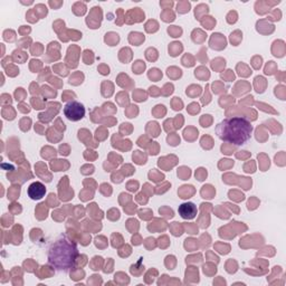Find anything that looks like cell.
<instances>
[{"mask_svg":"<svg viewBox=\"0 0 286 286\" xmlns=\"http://www.w3.org/2000/svg\"><path fill=\"white\" fill-rule=\"evenodd\" d=\"M182 107H183V103L181 99H179V97H174V99L172 101V109L176 111H180Z\"/></svg>","mask_w":286,"mask_h":286,"instance_id":"obj_24","label":"cell"},{"mask_svg":"<svg viewBox=\"0 0 286 286\" xmlns=\"http://www.w3.org/2000/svg\"><path fill=\"white\" fill-rule=\"evenodd\" d=\"M182 49H183L182 44L178 43V41H174V43H171L170 46H169V54H170L172 57H176L179 55L180 51H182Z\"/></svg>","mask_w":286,"mask_h":286,"instance_id":"obj_6","label":"cell"},{"mask_svg":"<svg viewBox=\"0 0 286 286\" xmlns=\"http://www.w3.org/2000/svg\"><path fill=\"white\" fill-rule=\"evenodd\" d=\"M253 125L246 118L234 116L220 122L216 128V133L219 139L229 144L243 145L251 137Z\"/></svg>","mask_w":286,"mask_h":286,"instance_id":"obj_1","label":"cell"},{"mask_svg":"<svg viewBox=\"0 0 286 286\" xmlns=\"http://www.w3.org/2000/svg\"><path fill=\"white\" fill-rule=\"evenodd\" d=\"M190 9L189 2H179L178 3V11L179 12H187Z\"/></svg>","mask_w":286,"mask_h":286,"instance_id":"obj_26","label":"cell"},{"mask_svg":"<svg viewBox=\"0 0 286 286\" xmlns=\"http://www.w3.org/2000/svg\"><path fill=\"white\" fill-rule=\"evenodd\" d=\"M205 18H206L205 22L200 20L201 24H202V26H205V28H207V29H212L214 26L216 25V20H215L212 17H205Z\"/></svg>","mask_w":286,"mask_h":286,"instance_id":"obj_18","label":"cell"},{"mask_svg":"<svg viewBox=\"0 0 286 286\" xmlns=\"http://www.w3.org/2000/svg\"><path fill=\"white\" fill-rule=\"evenodd\" d=\"M215 193H216L215 189L211 187V186H209V185L202 187V190H201V195H202V198H205V199H211V198H214Z\"/></svg>","mask_w":286,"mask_h":286,"instance_id":"obj_7","label":"cell"},{"mask_svg":"<svg viewBox=\"0 0 286 286\" xmlns=\"http://www.w3.org/2000/svg\"><path fill=\"white\" fill-rule=\"evenodd\" d=\"M133 99L137 102H142L147 99V93L143 91H135L133 92Z\"/></svg>","mask_w":286,"mask_h":286,"instance_id":"obj_20","label":"cell"},{"mask_svg":"<svg viewBox=\"0 0 286 286\" xmlns=\"http://www.w3.org/2000/svg\"><path fill=\"white\" fill-rule=\"evenodd\" d=\"M18 107H19V110L22 111V112H24V113H26V112L28 113V112H29V111H30V109H25V107H29V106H28V105H26V104H25V103H20Z\"/></svg>","mask_w":286,"mask_h":286,"instance_id":"obj_40","label":"cell"},{"mask_svg":"<svg viewBox=\"0 0 286 286\" xmlns=\"http://www.w3.org/2000/svg\"><path fill=\"white\" fill-rule=\"evenodd\" d=\"M168 142H169V144L170 145L176 147V145H178L180 143V138L178 137V135H176V133L170 134V135L168 137Z\"/></svg>","mask_w":286,"mask_h":286,"instance_id":"obj_21","label":"cell"},{"mask_svg":"<svg viewBox=\"0 0 286 286\" xmlns=\"http://www.w3.org/2000/svg\"><path fill=\"white\" fill-rule=\"evenodd\" d=\"M221 78L222 80H227V82H231V80H235V75H234L233 70H228L226 74H221Z\"/></svg>","mask_w":286,"mask_h":286,"instance_id":"obj_29","label":"cell"},{"mask_svg":"<svg viewBox=\"0 0 286 286\" xmlns=\"http://www.w3.org/2000/svg\"><path fill=\"white\" fill-rule=\"evenodd\" d=\"M32 104L34 105V109H35V110H41V109H44V107H45L43 103H40L39 99H35V97H34V99H32Z\"/></svg>","mask_w":286,"mask_h":286,"instance_id":"obj_32","label":"cell"},{"mask_svg":"<svg viewBox=\"0 0 286 286\" xmlns=\"http://www.w3.org/2000/svg\"><path fill=\"white\" fill-rule=\"evenodd\" d=\"M149 92H150V94H151V95H153V96H158L159 94L161 93L160 90H159L157 86H151V87L149 88Z\"/></svg>","mask_w":286,"mask_h":286,"instance_id":"obj_37","label":"cell"},{"mask_svg":"<svg viewBox=\"0 0 286 286\" xmlns=\"http://www.w3.org/2000/svg\"><path fill=\"white\" fill-rule=\"evenodd\" d=\"M227 22L229 24H235L237 22V12L236 11H230L227 16Z\"/></svg>","mask_w":286,"mask_h":286,"instance_id":"obj_31","label":"cell"},{"mask_svg":"<svg viewBox=\"0 0 286 286\" xmlns=\"http://www.w3.org/2000/svg\"><path fill=\"white\" fill-rule=\"evenodd\" d=\"M119 40H120V37L115 32H110L105 35V43H107L110 46H114L115 44H118Z\"/></svg>","mask_w":286,"mask_h":286,"instance_id":"obj_8","label":"cell"},{"mask_svg":"<svg viewBox=\"0 0 286 286\" xmlns=\"http://www.w3.org/2000/svg\"><path fill=\"white\" fill-rule=\"evenodd\" d=\"M275 65H274V62H268L267 66H266V68H265V74L267 75H272L273 73H272V67H274Z\"/></svg>","mask_w":286,"mask_h":286,"instance_id":"obj_38","label":"cell"},{"mask_svg":"<svg viewBox=\"0 0 286 286\" xmlns=\"http://www.w3.org/2000/svg\"><path fill=\"white\" fill-rule=\"evenodd\" d=\"M174 224V226H176V229L174 230H172V234H173L174 236H180L182 234V227L179 225V222H173Z\"/></svg>","mask_w":286,"mask_h":286,"instance_id":"obj_35","label":"cell"},{"mask_svg":"<svg viewBox=\"0 0 286 286\" xmlns=\"http://www.w3.org/2000/svg\"><path fill=\"white\" fill-rule=\"evenodd\" d=\"M78 257V249L76 241L62 236L53 244L48 251V263L58 270H66L74 268Z\"/></svg>","mask_w":286,"mask_h":286,"instance_id":"obj_2","label":"cell"},{"mask_svg":"<svg viewBox=\"0 0 286 286\" xmlns=\"http://www.w3.org/2000/svg\"><path fill=\"white\" fill-rule=\"evenodd\" d=\"M25 95H26V93H25L24 88L19 87L16 90V92H15V97H16V101H22V99H25Z\"/></svg>","mask_w":286,"mask_h":286,"instance_id":"obj_25","label":"cell"},{"mask_svg":"<svg viewBox=\"0 0 286 286\" xmlns=\"http://www.w3.org/2000/svg\"><path fill=\"white\" fill-rule=\"evenodd\" d=\"M149 78L154 80V82H157V80H159L160 78H162V73H161L158 68H152V70H150V72H149Z\"/></svg>","mask_w":286,"mask_h":286,"instance_id":"obj_11","label":"cell"},{"mask_svg":"<svg viewBox=\"0 0 286 286\" xmlns=\"http://www.w3.org/2000/svg\"><path fill=\"white\" fill-rule=\"evenodd\" d=\"M133 160L135 161L138 164H144V163L147 162V155L143 154L141 151H134Z\"/></svg>","mask_w":286,"mask_h":286,"instance_id":"obj_9","label":"cell"},{"mask_svg":"<svg viewBox=\"0 0 286 286\" xmlns=\"http://www.w3.org/2000/svg\"><path fill=\"white\" fill-rule=\"evenodd\" d=\"M131 112H125L126 115H128V118H135V115L138 114V112H139V110H138V106L137 105H131Z\"/></svg>","mask_w":286,"mask_h":286,"instance_id":"obj_34","label":"cell"},{"mask_svg":"<svg viewBox=\"0 0 286 286\" xmlns=\"http://www.w3.org/2000/svg\"><path fill=\"white\" fill-rule=\"evenodd\" d=\"M188 111H189L191 114H196V113H198L199 111H200V106H199L198 103H191V104L189 105V107H188Z\"/></svg>","mask_w":286,"mask_h":286,"instance_id":"obj_30","label":"cell"},{"mask_svg":"<svg viewBox=\"0 0 286 286\" xmlns=\"http://www.w3.org/2000/svg\"><path fill=\"white\" fill-rule=\"evenodd\" d=\"M179 215L183 218V219H193L196 216H197V207H196L195 203L192 202H185L180 205L179 209Z\"/></svg>","mask_w":286,"mask_h":286,"instance_id":"obj_5","label":"cell"},{"mask_svg":"<svg viewBox=\"0 0 286 286\" xmlns=\"http://www.w3.org/2000/svg\"><path fill=\"white\" fill-rule=\"evenodd\" d=\"M9 209H10V211L12 212V214H19V212H22V207H20L19 203H16V202H13Z\"/></svg>","mask_w":286,"mask_h":286,"instance_id":"obj_33","label":"cell"},{"mask_svg":"<svg viewBox=\"0 0 286 286\" xmlns=\"http://www.w3.org/2000/svg\"><path fill=\"white\" fill-rule=\"evenodd\" d=\"M99 72H101V74H103V75H109V74H110V68H109L107 66H105V65H102V66H99Z\"/></svg>","mask_w":286,"mask_h":286,"instance_id":"obj_39","label":"cell"},{"mask_svg":"<svg viewBox=\"0 0 286 286\" xmlns=\"http://www.w3.org/2000/svg\"><path fill=\"white\" fill-rule=\"evenodd\" d=\"M149 178H150V180H152V181L159 182V181H161V180L164 179V176H163L162 173H159V172H157V170H155V169H153L152 171L149 173Z\"/></svg>","mask_w":286,"mask_h":286,"instance_id":"obj_15","label":"cell"},{"mask_svg":"<svg viewBox=\"0 0 286 286\" xmlns=\"http://www.w3.org/2000/svg\"><path fill=\"white\" fill-rule=\"evenodd\" d=\"M64 114L72 122H77L85 116V107L82 103L70 101L64 107Z\"/></svg>","mask_w":286,"mask_h":286,"instance_id":"obj_3","label":"cell"},{"mask_svg":"<svg viewBox=\"0 0 286 286\" xmlns=\"http://www.w3.org/2000/svg\"><path fill=\"white\" fill-rule=\"evenodd\" d=\"M196 178H197L199 181H203V180L207 178V171L203 168L198 169V170L196 171Z\"/></svg>","mask_w":286,"mask_h":286,"instance_id":"obj_22","label":"cell"},{"mask_svg":"<svg viewBox=\"0 0 286 286\" xmlns=\"http://www.w3.org/2000/svg\"><path fill=\"white\" fill-rule=\"evenodd\" d=\"M59 153L62 155H68L70 154V148L67 145H61L59 147Z\"/></svg>","mask_w":286,"mask_h":286,"instance_id":"obj_36","label":"cell"},{"mask_svg":"<svg viewBox=\"0 0 286 286\" xmlns=\"http://www.w3.org/2000/svg\"><path fill=\"white\" fill-rule=\"evenodd\" d=\"M181 189H182V190H185V191H186L185 193H181V195H180V196H181L180 198H182V199L190 198V196H191L193 192H195V189H193L192 186H182Z\"/></svg>","mask_w":286,"mask_h":286,"instance_id":"obj_14","label":"cell"},{"mask_svg":"<svg viewBox=\"0 0 286 286\" xmlns=\"http://www.w3.org/2000/svg\"><path fill=\"white\" fill-rule=\"evenodd\" d=\"M122 243H123L122 236H120V237H119V239H116V234H113V235H112V246L114 247V248H116V247L120 246Z\"/></svg>","mask_w":286,"mask_h":286,"instance_id":"obj_28","label":"cell"},{"mask_svg":"<svg viewBox=\"0 0 286 286\" xmlns=\"http://www.w3.org/2000/svg\"><path fill=\"white\" fill-rule=\"evenodd\" d=\"M132 70H133V72L135 73V74H141V73H143V70H145L144 62H142V61H137V62L133 64Z\"/></svg>","mask_w":286,"mask_h":286,"instance_id":"obj_10","label":"cell"},{"mask_svg":"<svg viewBox=\"0 0 286 286\" xmlns=\"http://www.w3.org/2000/svg\"><path fill=\"white\" fill-rule=\"evenodd\" d=\"M132 243H133L134 245H140V244H141V238H140V236L134 235L133 237H132Z\"/></svg>","mask_w":286,"mask_h":286,"instance_id":"obj_41","label":"cell"},{"mask_svg":"<svg viewBox=\"0 0 286 286\" xmlns=\"http://www.w3.org/2000/svg\"><path fill=\"white\" fill-rule=\"evenodd\" d=\"M19 192H20V188L19 187H12L9 189L8 191V199L10 200H15L19 196Z\"/></svg>","mask_w":286,"mask_h":286,"instance_id":"obj_19","label":"cell"},{"mask_svg":"<svg viewBox=\"0 0 286 286\" xmlns=\"http://www.w3.org/2000/svg\"><path fill=\"white\" fill-rule=\"evenodd\" d=\"M162 19L164 20V22H173L174 19V15L172 11L170 10H166L164 12L162 13Z\"/></svg>","mask_w":286,"mask_h":286,"instance_id":"obj_23","label":"cell"},{"mask_svg":"<svg viewBox=\"0 0 286 286\" xmlns=\"http://www.w3.org/2000/svg\"><path fill=\"white\" fill-rule=\"evenodd\" d=\"M12 58H13L15 62L24 63L27 58V54L24 53V51H20V55H18V51H15L12 53Z\"/></svg>","mask_w":286,"mask_h":286,"instance_id":"obj_17","label":"cell"},{"mask_svg":"<svg viewBox=\"0 0 286 286\" xmlns=\"http://www.w3.org/2000/svg\"><path fill=\"white\" fill-rule=\"evenodd\" d=\"M126 188H128V190L132 191V192H135V191H138V189H139V182L133 181V180H132V181H130L128 183Z\"/></svg>","mask_w":286,"mask_h":286,"instance_id":"obj_27","label":"cell"},{"mask_svg":"<svg viewBox=\"0 0 286 286\" xmlns=\"http://www.w3.org/2000/svg\"><path fill=\"white\" fill-rule=\"evenodd\" d=\"M190 176H191V171H190L189 168L182 167V168H180V170H178V177H180L182 180L189 179Z\"/></svg>","mask_w":286,"mask_h":286,"instance_id":"obj_12","label":"cell"},{"mask_svg":"<svg viewBox=\"0 0 286 286\" xmlns=\"http://www.w3.org/2000/svg\"><path fill=\"white\" fill-rule=\"evenodd\" d=\"M168 32L171 35V37H180L182 34V29L178 26H171L168 28Z\"/></svg>","mask_w":286,"mask_h":286,"instance_id":"obj_16","label":"cell"},{"mask_svg":"<svg viewBox=\"0 0 286 286\" xmlns=\"http://www.w3.org/2000/svg\"><path fill=\"white\" fill-rule=\"evenodd\" d=\"M159 29V25L155 20H149L145 25V30L148 32H155Z\"/></svg>","mask_w":286,"mask_h":286,"instance_id":"obj_13","label":"cell"},{"mask_svg":"<svg viewBox=\"0 0 286 286\" xmlns=\"http://www.w3.org/2000/svg\"><path fill=\"white\" fill-rule=\"evenodd\" d=\"M28 197L32 200H40L41 198L45 197L46 193V187L39 181L32 182V185L28 187Z\"/></svg>","mask_w":286,"mask_h":286,"instance_id":"obj_4","label":"cell"}]
</instances>
